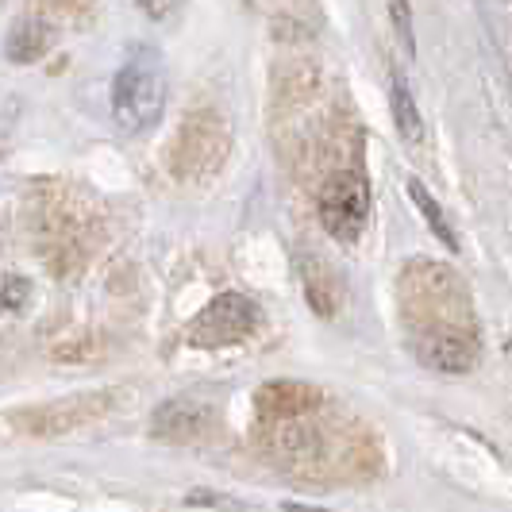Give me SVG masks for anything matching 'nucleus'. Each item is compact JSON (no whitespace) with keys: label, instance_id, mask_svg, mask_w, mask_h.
Returning a JSON list of instances; mask_svg holds the SVG:
<instances>
[{"label":"nucleus","instance_id":"1","mask_svg":"<svg viewBox=\"0 0 512 512\" xmlns=\"http://www.w3.org/2000/svg\"><path fill=\"white\" fill-rule=\"evenodd\" d=\"M401 320L416 359L443 374H462L478 359V324L470 289L443 262L416 258L397 282Z\"/></svg>","mask_w":512,"mask_h":512},{"label":"nucleus","instance_id":"2","mask_svg":"<svg viewBox=\"0 0 512 512\" xmlns=\"http://www.w3.org/2000/svg\"><path fill=\"white\" fill-rule=\"evenodd\" d=\"M166 104V70L162 58L147 47H135L112 81V120L124 135L147 131Z\"/></svg>","mask_w":512,"mask_h":512},{"label":"nucleus","instance_id":"3","mask_svg":"<svg viewBox=\"0 0 512 512\" xmlns=\"http://www.w3.org/2000/svg\"><path fill=\"white\" fill-rule=\"evenodd\" d=\"M231 135L228 124L220 112L212 108H193L185 120H181L178 135H174V147H170V170L178 181H201L212 178L224 158H228Z\"/></svg>","mask_w":512,"mask_h":512},{"label":"nucleus","instance_id":"4","mask_svg":"<svg viewBox=\"0 0 512 512\" xmlns=\"http://www.w3.org/2000/svg\"><path fill=\"white\" fill-rule=\"evenodd\" d=\"M39 243L54 270H70L74 262L93 251V224H89V205L70 197L66 189H54L51 201L39 208Z\"/></svg>","mask_w":512,"mask_h":512},{"label":"nucleus","instance_id":"5","mask_svg":"<svg viewBox=\"0 0 512 512\" xmlns=\"http://www.w3.org/2000/svg\"><path fill=\"white\" fill-rule=\"evenodd\" d=\"M258 328V305L243 293H224L212 305L201 308V316L189 324L193 347H231L243 343Z\"/></svg>","mask_w":512,"mask_h":512},{"label":"nucleus","instance_id":"6","mask_svg":"<svg viewBox=\"0 0 512 512\" xmlns=\"http://www.w3.org/2000/svg\"><path fill=\"white\" fill-rule=\"evenodd\" d=\"M370 216V185L355 170H339L320 189V220L335 239H359Z\"/></svg>","mask_w":512,"mask_h":512},{"label":"nucleus","instance_id":"7","mask_svg":"<svg viewBox=\"0 0 512 512\" xmlns=\"http://www.w3.org/2000/svg\"><path fill=\"white\" fill-rule=\"evenodd\" d=\"M112 409H116V393L93 389V393H77V397L54 401V405L12 412V424H16L20 432H31V436H54V432L81 428V424H89V420H101L104 412H112Z\"/></svg>","mask_w":512,"mask_h":512},{"label":"nucleus","instance_id":"8","mask_svg":"<svg viewBox=\"0 0 512 512\" xmlns=\"http://www.w3.org/2000/svg\"><path fill=\"white\" fill-rule=\"evenodd\" d=\"M216 424V416L201 401H170L154 412V436L158 439H174V443H193V439H205Z\"/></svg>","mask_w":512,"mask_h":512},{"label":"nucleus","instance_id":"9","mask_svg":"<svg viewBox=\"0 0 512 512\" xmlns=\"http://www.w3.org/2000/svg\"><path fill=\"white\" fill-rule=\"evenodd\" d=\"M255 409L262 424L297 420V416H308V412L320 409V393L312 385H301V382H270L258 389Z\"/></svg>","mask_w":512,"mask_h":512},{"label":"nucleus","instance_id":"10","mask_svg":"<svg viewBox=\"0 0 512 512\" xmlns=\"http://www.w3.org/2000/svg\"><path fill=\"white\" fill-rule=\"evenodd\" d=\"M301 278H305V293L308 301H312V308L324 312V316H332L335 308H339V282L328 274V266L320 258H305L301 262Z\"/></svg>","mask_w":512,"mask_h":512},{"label":"nucleus","instance_id":"11","mask_svg":"<svg viewBox=\"0 0 512 512\" xmlns=\"http://www.w3.org/2000/svg\"><path fill=\"white\" fill-rule=\"evenodd\" d=\"M393 120H397V131L405 135V143H420L424 139V120H420L409 85L401 77L393 81Z\"/></svg>","mask_w":512,"mask_h":512},{"label":"nucleus","instance_id":"12","mask_svg":"<svg viewBox=\"0 0 512 512\" xmlns=\"http://www.w3.org/2000/svg\"><path fill=\"white\" fill-rule=\"evenodd\" d=\"M43 47H47V31L35 24V20H27L16 35H12V58H39L43 54Z\"/></svg>","mask_w":512,"mask_h":512},{"label":"nucleus","instance_id":"13","mask_svg":"<svg viewBox=\"0 0 512 512\" xmlns=\"http://www.w3.org/2000/svg\"><path fill=\"white\" fill-rule=\"evenodd\" d=\"M409 189H412V197H416V205H420V212H424V216H428V220H432V228H436V235H439V239H443V243H447V247H459V239H455V235H451V228H447V220H443V212H439L436 197H428V193H424V185H420V181H412Z\"/></svg>","mask_w":512,"mask_h":512},{"label":"nucleus","instance_id":"14","mask_svg":"<svg viewBox=\"0 0 512 512\" xmlns=\"http://www.w3.org/2000/svg\"><path fill=\"white\" fill-rule=\"evenodd\" d=\"M389 16H393V27H397V39L405 54H416V39H412V12L409 0H389Z\"/></svg>","mask_w":512,"mask_h":512},{"label":"nucleus","instance_id":"15","mask_svg":"<svg viewBox=\"0 0 512 512\" xmlns=\"http://www.w3.org/2000/svg\"><path fill=\"white\" fill-rule=\"evenodd\" d=\"M139 4H143L151 16H166V12L174 8V0H139Z\"/></svg>","mask_w":512,"mask_h":512}]
</instances>
